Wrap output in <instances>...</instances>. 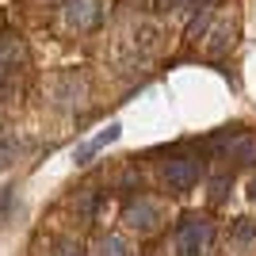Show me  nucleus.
Returning a JSON list of instances; mask_svg holds the SVG:
<instances>
[{
    "mask_svg": "<svg viewBox=\"0 0 256 256\" xmlns=\"http://www.w3.org/2000/svg\"><path fill=\"white\" fill-rule=\"evenodd\" d=\"M172 248H176V256H210L214 222L203 214H184L176 222V234H172Z\"/></svg>",
    "mask_w": 256,
    "mask_h": 256,
    "instance_id": "1",
    "label": "nucleus"
},
{
    "mask_svg": "<svg viewBox=\"0 0 256 256\" xmlns=\"http://www.w3.org/2000/svg\"><path fill=\"white\" fill-rule=\"evenodd\" d=\"M160 222H164V206H160L157 199H130V203L122 206V226L138 237L160 230Z\"/></svg>",
    "mask_w": 256,
    "mask_h": 256,
    "instance_id": "2",
    "label": "nucleus"
},
{
    "mask_svg": "<svg viewBox=\"0 0 256 256\" xmlns=\"http://www.w3.org/2000/svg\"><path fill=\"white\" fill-rule=\"evenodd\" d=\"M65 27L76 34H92L104 27V4L100 0H65Z\"/></svg>",
    "mask_w": 256,
    "mask_h": 256,
    "instance_id": "3",
    "label": "nucleus"
},
{
    "mask_svg": "<svg viewBox=\"0 0 256 256\" xmlns=\"http://www.w3.org/2000/svg\"><path fill=\"white\" fill-rule=\"evenodd\" d=\"M27 65V46L16 31H0V88L12 84Z\"/></svg>",
    "mask_w": 256,
    "mask_h": 256,
    "instance_id": "4",
    "label": "nucleus"
},
{
    "mask_svg": "<svg viewBox=\"0 0 256 256\" xmlns=\"http://www.w3.org/2000/svg\"><path fill=\"white\" fill-rule=\"evenodd\" d=\"M160 176H164V184L172 192H192L195 184L203 180V164L195 157H172V160H164Z\"/></svg>",
    "mask_w": 256,
    "mask_h": 256,
    "instance_id": "5",
    "label": "nucleus"
},
{
    "mask_svg": "<svg viewBox=\"0 0 256 256\" xmlns=\"http://www.w3.org/2000/svg\"><path fill=\"white\" fill-rule=\"evenodd\" d=\"M226 157H234V164H256V134H245V130H234L222 146Z\"/></svg>",
    "mask_w": 256,
    "mask_h": 256,
    "instance_id": "6",
    "label": "nucleus"
},
{
    "mask_svg": "<svg viewBox=\"0 0 256 256\" xmlns=\"http://www.w3.org/2000/svg\"><path fill=\"white\" fill-rule=\"evenodd\" d=\"M118 134H122V126H118V122H111V126H107V130H100L96 138H88L84 146H80V150L73 153V160H76V164H88V160L96 157L100 150H107L111 142H118Z\"/></svg>",
    "mask_w": 256,
    "mask_h": 256,
    "instance_id": "7",
    "label": "nucleus"
},
{
    "mask_svg": "<svg viewBox=\"0 0 256 256\" xmlns=\"http://www.w3.org/2000/svg\"><path fill=\"white\" fill-rule=\"evenodd\" d=\"M234 34H237V27H234V20H218L210 27V38H206V50H210V58H222L230 46H234Z\"/></svg>",
    "mask_w": 256,
    "mask_h": 256,
    "instance_id": "8",
    "label": "nucleus"
},
{
    "mask_svg": "<svg viewBox=\"0 0 256 256\" xmlns=\"http://www.w3.org/2000/svg\"><path fill=\"white\" fill-rule=\"evenodd\" d=\"M96 256H134L126 245V237H118V234H107L104 241L96 245Z\"/></svg>",
    "mask_w": 256,
    "mask_h": 256,
    "instance_id": "9",
    "label": "nucleus"
},
{
    "mask_svg": "<svg viewBox=\"0 0 256 256\" xmlns=\"http://www.w3.org/2000/svg\"><path fill=\"white\" fill-rule=\"evenodd\" d=\"M230 241H237V245H252V241H256V218H237L234 230H230Z\"/></svg>",
    "mask_w": 256,
    "mask_h": 256,
    "instance_id": "10",
    "label": "nucleus"
},
{
    "mask_svg": "<svg viewBox=\"0 0 256 256\" xmlns=\"http://www.w3.org/2000/svg\"><path fill=\"white\" fill-rule=\"evenodd\" d=\"M50 256H84V245H80V237L65 234V237H58V241H54Z\"/></svg>",
    "mask_w": 256,
    "mask_h": 256,
    "instance_id": "11",
    "label": "nucleus"
},
{
    "mask_svg": "<svg viewBox=\"0 0 256 256\" xmlns=\"http://www.w3.org/2000/svg\"><path fill=\"white\" fill-rule=\"evenodd\" d=\"M206 27H210V8H203V12H199V16H195L192 23H188V38H199V34H203Z\"/></svg>",
    "mask_w": 256,
    "mask_h": 256,
    "instance_id": "12",
    "label": "nucleus"
},
{
    "mask_svg": "<svg viewBox=\"0 0 256 256\" xmlns=\"http://www.w3.org/2000/svg\"><path fill=\"white\" fill-rule=\"evenodd\" d=\"M16 150H20V142H16V138H0V164H8V160L16 157Z\"/></svg>",
    "mask_w": 256,
    "mask_h": 256,
    "instance_id": "13",
    "label": "nucleus"
},
{
    "mask_svg": "<svg viewBox=\"0 0 256 256\" xmlns=\"http://www.w3.org/2000/svg\"><path fill=\"white\" fill-rule=\"evenodd\" d=\"M210 188H214V192H210V203H222V199H226V176H214Z\"/></svg>",
    "mask_w": 256,
    "mask_h": 256,
    "instance_id": "14",
    "label": "nucleus"
},
{
    "mask_svg": "<svg viewBox=\"0 0 256 256\" xmlns=\"http://www.w3.org/2000/svg\"><path fill=\"white\" fill-rule=\"evenodd\" d=\"M12 188H0V222H4V218H8V206H12Z\"/></svg>",
    "mask_w": 256,
    "mask_h": 256,
    "instance_id": "15",
    "label": "nucleus"
},
{
    "mask_svg": "<svg viewBox=\"0 0 256 256\" xmlns=\"http://www.w3.org/2000/svg\"><path fill=\"white\" fill-rule=\"evenodd\" d=\"M248 199H252V203H256V176H252V180H248Z\"/></svg>",
    "mask_w": 256,
    "mask_h": 256,
    "instance_id": "16",
    "label": "nucleus"
}]
</instances>
